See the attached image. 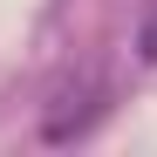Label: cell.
<instances>
[{
	"label": "cell",
	"mask_w": 157,
	"mask_h": 157,
	"mask_svg": "<svg viewBox=\"0 0 157 157\" xmlns=\"http://www.w3.org/2000/svg\"><path fill=\"white\" fill-rule=\"evenodd\" d=\"M102 109H109V82H102L96 68H82V75H68V82L48 96L41 137H48V144H75V137H89V130L102 123Z\"/></svg>",
	"instance_id": "obj_1"
},
{
	"label": "cell",
	"mask_w": 157,
	"mask_h": 157,
	"mask_svg": "<svg viewBox=\"0 0 157 157\" xmlns=\"http://www.w3.org/2000/svg\"><path fill=\"white\" fill-rule=\"evenodd\" d=\"M137 55H144V62H157V14L144 21V34H137Z\"/></svg>",
	"instance_id": "obj_2"
}]
</instances>
